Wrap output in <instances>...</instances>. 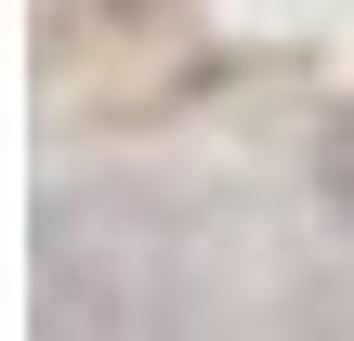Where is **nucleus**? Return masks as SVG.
Wrapping results in <instances>:
<instances>
[{"instance_id": "f257e3e1", "label": "nucleus", "mask_w": 354, "mask_h": 341, "mask_svg": "<svg viewBox=\"0 0 354 341\" xmlns=\"http://www.w3.org/2000/svg\"><path fill=\"white\" fill-rule=\"evenodd\" d=\"M39 329L53 341H197L184 329V302L158 289V263L105 223H79V210H53L39 223Z\"/></svg>"}, {"instance_id": "f03ea898", "label": "nucleus", "mask_w": 354, "mask_h": 341, "mask_svg": "<svg viewBox=\"0 0 354 341\" xmlns=\"http://www.w3.org/2000/svg\"><path fill=\"white\" fill-rule=\"evenodd\" d=\"M315 210H328V223L354 237V105L328 118V131H315Z\"/></svg>"}]
</instances>
